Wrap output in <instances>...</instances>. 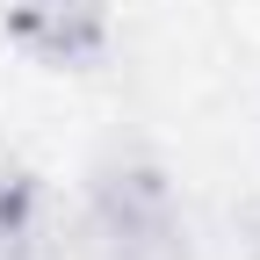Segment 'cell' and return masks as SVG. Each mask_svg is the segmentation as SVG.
<instances>
[{
    "mask_svg": "<svg viewBox=\"0 0 260 260\" xmlns=\"http://www.w3.org/2000/svg\"><path fill=\"white\" fill-rule=\"evenodd\" d=\"M0 260H58V224H51V188L8 167L0 174Z\"/></svg>",
    "mask_w": 260,
    "mask_h": 260,
    "instance_id": "3",
    "label": "cell"
},
{
    "mask_svg": "<svg viewBox=\"0 0 260 260\" xmlns=\"http://www.w3.org/2000/svg\"><path fill=\"white\" fill-rule=\"evenodd\" d=\"M80 253L87 260H188V217L159 159L116 152L87 174Z\"/></svg>",
    "mask_w": 260,
    "mask_h": 260,
    "instance_id": "1",
    "label": "cell"
},
{
    "mask_svg": "<svg viewBox=\"0 0 260 260\" xmlns=\"http://www.w3.org/2000/svg\"><path fill=\"white\" fill-rule=\"evenodd\" d=\"M8 37L37 58V65H94L109 51V15L102 0H15L8 8Z\"/></svg>",
    "mask_w": 260,
    "mask_h": 260,
    "instance_id": "2",
    "label": "cell"
}]
</instances>
